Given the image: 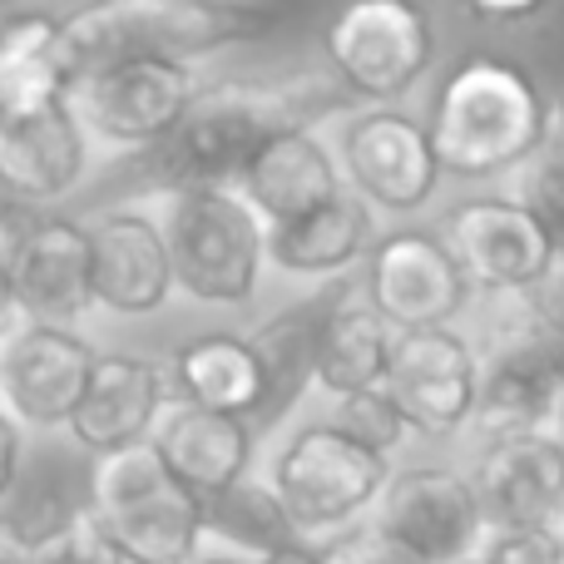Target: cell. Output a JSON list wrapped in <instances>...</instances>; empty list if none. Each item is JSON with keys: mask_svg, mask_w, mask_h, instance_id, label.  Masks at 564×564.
<instances>
[{"mask_svg": "<svg viewBox=\"0 0 564 564\" xmlns=\"http://www.w3.org/2000/svg\"><path fill=\"white\" fill-rule=\"evenodd\" d=\"M441 243L466 288L480 292H535L555 273V243L520 198H470L451 208Z\"/></svg>", "mask_w": 564, "mask_h": 564, "instance_id": "8", "label": "cell"}, {"mask_svg": "<svg viewBox=\"0 0 564 564\" xmlns=\"http://www.w3.org/2000/svg\"><path fill=\"white\" fill-rule=\"evenodd\" d=\"M391 327L381 322V312L371 307L367 288L351 292L337 288L332 297H322V327H317V387H327L332 397H361L377 391L387 381L391 367Z\"/></svg>", "mask_w": 564, "mask_h": 564, "instance_id": "24", "label": "cell"}, {"mask_svg": "<svg viewBox=\"0 0 564 564\" xmlns=\"http://www.w3.org/2000/svg\"><path fill=\"white\" fill-rule=\"evenodd\" d=\"M198 99L194 69L178 59H129L79 79L69 105L109 144H164Z\"/></svg>", "mask_w": 564, "mask_h": 564, "instance_id": "10", "label": "cell"}, {"mask_svg": "<svg viewBox=\"0 0 564 564\" xmlns=\"http://www.w3.org/2000/svg\"><path fill=\"white\" fill-rule=\"evenodd\" d=\"M238 194L248 198V208L268 228H282L307 218L312 208L332 204L341 194V174L337 159L327 154V144L307 124H288L243 164Z\"/></svg>", "mask_w": 564, "mask_h": 564, "instance_id": "18", "label": "cell"}, {"mask_svg": "<svg viewBox=\"0 0 564 564\" xmlns=\"http://www.w3.org/2000/svg\"><path fill=\"white\" fill-rule=\"evenodd\" d=\"M15 470H20V426L0 411V496L15 486Z\"/></svg>", "mask_w": 564, "mask_h": 564, "instance_id": "36", "label": "cell"}, {"mask_svg": "<svg viewBox=\"0 0 564 564\" xmlns=\"http://www.w3.org/2000/svg\"><path fill=\"white\" fill-rule=\"evenodd\" d=\"M174 381L188 406L224 411V416H253L263 411V367L248 337L234 332H208L174 351Z\"/></svg>", "mask_w": 564, "mask_h": 564, "instance_id": "25", "label": "cell"}, {"mask_svg": "<svg viewBox=\"0 0 564 564\" xmlns=\"http://www.w3.org/2000/svg\"><path fill=\"white\" fill-rule=\"evenodd\" d=\"M204 564H234V560H204Z\"/></svg>", "mask_w": 564, "mask_h": 564, "instance_id": "40", "label": "cell"}, {"mask_svg": "<svg viewBox=\"0 0 564 564\" xmlns=\"http://www.w3.org/2000/svg\"><path fill=\"white\" fill-rule=\"evenodd\" d=\"M530 327L540 332V341L550 347V357H555V367L564 377V273L545 278V288H540V312Z\"/></svg>", "mask_w": 564, "mask_h": 564, "instance_id": "33", "label": "cell"}, {"mask_svg": "<svg viewBox=\"0 0 564 564\" xmlns=\"http://www.w3.org/2000/svg\"><path fill=\"white\" fill-rule=\"evenodd\" d=\"M89 253H95V302H105L119 317H144L164 307L174 288V258L169 238L144 214H109L89 228Z\"/></svg>", "mask_w": 564, "mask_h": 564, "instance_id": "20", "label": "cell"}, {"mask_svg": "<svg viewBox=\"0 0 564 564\" xmlns=\"http://www.w3.org/2000/svg\"><path fill=\"white\" fill-rule=\"evenodd\" d=\"M95 347L69 327H25L0 337V411L15 426H69L95 377Z\"/></svg>", "mask_w": 564, "mask_h": 564, "instance_id": "11", "label": "cell"}, {"mask_svg": "<svg viewBox=\"0 0 564 564\" xmlns=\"http://www.w3.org/2000/svg\"><path fill=\"white\" fill-rule=\"evenodd\" d=\"M377 535L401 545L421 564H466L486 540L476 486L441 466L391 476L377 500Z\"/></svg>", "mask_w": 564, "mask_h": 564, "instance_id": "9", "label": "cell"}, {"mask_svg": "<svg viewBox=\"0 0 564 564\" xmlns=\"http://www.w3.org/2000/svg\"><path fill=\"white\" fill-rule=\"evenodd\" d=\"M327 564H421V560L406 555L401 545H391V540L367 535V540H351V545H341Z\"/></svg>", "mask_w": 564, "mask_h": 564, "instance_id": "34", "label": "cell"}, {"mask_svg": "<svg viewBox=\"0 0 564 564\" xmlns=\"http://www.w3.org/2000/svg\"><path fill=\"white\" fill-rule=\"evenodd\" d=\"M15 248H20V228L0 214V312L10 307V268H15Z\"/></svg>", "mask_w": 564, "mask_h": 564, "instance_id": "37", "label": "cell"}, {"mask_svg": "<svg viewBox=\"0 0 564 564\" xmlns=\"http://www.w3.org/2000/svg\"><path fill=\"white\" fill-rule=\"evenodd\" d=\"M0 564H35V555H30V550H20L15 540L0 530Z\"/></svg>", "mask_w": 564, "mask_h": 564, "instance_id": "39", "label": "cell"}, {"mask_svg": "<svg viewBox=\"0 0 564 564\" xmlns=\"http://www.w3.org/2000/svg\"><path fill=\"white\" fill-rule=\"evenodd\" d=\"M169 411V377L144 357H99L95 377L85 387V401L75 406V441L95 456H115V451L144 446L154 441V426Z\"/></svg>", "mask_w": 564, "mask_h": 564, "instance_id": "17", "label": "cell"}, {"mask_svg": "<svg viewBox=\"0 0 564 564\" xmlns=\"http://www.w3.org/2000/svg\"><path fill=\"white\" fill-rule=\"evenodd\" d=\"M387 397L406 416L411 431L426 436H446L460 421L476 416L480 397V361L451 327L436 332H401L391 341V367H387Z\"/></svg>", "mask_w": 564, "mask_h": 564, "instance_id": "13", "label": "cell"}, {"mask_svg": "<svg viewBox=\"0 0 564 564\" xmlns=\"http://www.w3.org/2000/svg\"><path fill=\"white\" fill-rule=\"evenodd\" d=\"M89 516L124 564H188L204 540V500L169 476L154 441L95 460Z\"/></svg>", "mask_w": 564, "mask_h": 564, "instance_id": "3", "label": "cell"}, {"mask_svg": "<svg viewBox=\"0 0 564 564\" xmlns=\"http://www.w3.org/2000/svg\"><path fill=\"white\" fill-rule=\"evenodd\" d=\"M564 401V377L550 357V347L540 341L535 327H525L520 337L500 341V351L490 357V367L480 371V397H476V421L490 441L530 436L540 431V421Z\"/></svg>", "mask_w": 564, "mask_h": 564, "instance_id": "22", "label": "cell"}, {"mask_svg": "<svg viewBox=\"0 0 564 564\" xmlns=\"http://www.w3.org/2000/svg\"><path fill=\"white\" fill-rule=\"evenodd\" d=\"M75 69L65 59V20L15 10L0 20V119L69 105Z\"/></svg>", "mask_w": 564, "mask_h": 564, "instance_id": "23", "label": "cell"}, {"mask_svg": "<svg viewBox=\"0 0 564 564\" xmlns=\"http://www.w3.org/2000/svg\"><path fill=\"white\" fill-rule=\"evenodd\" d=\"M520 204L540 218V228L555 243V273H564V134H550L540 154L525 164Z\"/></svg>", "mask_w": 564, "mask_h": 564, "instance_id": "29", "label": "cell"}, {"mask_svg": "<svg viewBox=\"0 0 564 564\" xmlns=\"http://www.w3.org/2000/svg\"><path fill=\"white\" fill-rule=\"evenodd\" d=\"M466 278H460L451 248L441 243V234L426 228H406L391 234L371 248L367 268V297L381 312L391 332H436L451 327V317L466 302Z\"/></svg>", "mask_w": 564, "mask_h": 564, "instance_id": "12", "label": "cell"}, {"mask_svg": "<svg viewBox=\"0 0 564 564\" xmlns=\"http://www.w3.org/2000/svg\"><path fill=\"white\" fill-rule=\"evenodd\" d=\"M560 446H564V426H560Z\"/></svg>", "mask_w": 564, "mask_h": 564, "instance_id": "41", "label": "cell"}, {"mask_svg": "<svg viewBox=\"0 0 564 564\" xmlns=\"http://www.w3.org/2000/svg\"><path fill=\"white\" fill-rule=\"evenodd\" d=\"M332 426H341L351 441H361V446L381 451V456H391V451L406 441V431H411L406 416L397 411V401L387 397V387L361 391V397H347Z\"/></svg>", "mask_w": 564, "mask_h": 564, "instance_id": "30", "label": "cell"}, {"mask_svg": "<svg viewBox=\"0 0 564 564\" xmlns=\"http://www.w3.org/2000/svg\"><path fill=\"white\" fill-rule=\"evenodd\" d=\"M154 451L169 466V476H174L188 496H198L208 506V500H218L224 490L248 480V466H253V431L238 416L178 401L154 426Z\"/></svg>", "mask_w": 564, "mask_h": 564, "instance_id": "19", "label": "cell"}, {"mask_svg": "<svg viewBox=\"0 0 564 564\" xmlns=\"http://www.w3.org/2000/svg\"><path fill=\"white\" fill-rule=\"evenodd\" d=\"M288 124H302L282 95L253 85H218L198 89V99L188 105L184 124L164 139V174L178 188L194 184H218L228 188V178L243 174V164Z\"/></svg>", "mask_w": 564, "mask_h": 564, "instance_id": "6", "label": "cell"}, {"mask_svg": "<svg viewBox=\"0 0 564 564\" xmlns=\"http://www.w3.org/2000/svg\"><path fill=\"white\" fill-rule=\"evenodd\" d=\"M426 134L441 174L490 178L540 154L550 139V105L516 59L470 55L446 75Z\"/></svg>", "mask_w": 564, "mask_h": 564, "instance_id": "1", "label": "cell"}, {"mask_svg": "<svg viewBox=\"0 0 564 564\" xmlns=\"http://www.w3.org/2000/svg\"><path fill=\"white\" fill-rule=\"evenodd\" d=\"M10 307L40 327H65L95 307V253L89 228L69 218H40L20 234L10 268Z\"/></svg>", "mask_w": 564, "mask_h": 564, "instance_id": "15", "label": "cell"}, {"mask_svg": "<svg viewBox=\"0 0 564 564\" xmlns=\"http://www.w3.org/2000/svg\"><path fill=\"white\" fill-rule=\"evenodd\" d=\"M164 238L174 258V288H184L188 297L218 302V307L253 297L268 258V224L248 208L238 188H174Z\"/></svg>", "mask_w": 564, "mask_h": 564, "instance_id": "4", "label": "cell"}, {"mask_svg": "<svg viewBox=\"0 0 564 564\" xmlns=\"http://www.w3.org/2000/svg\"><path fill=\"white\" fill-rule=\"evenodd\" d=\"M367 248H371V208L351 188H341L332 204L312 208L297 224L268 228V258H273L282 273H297V278L341 273Z\"/></svg>", "mask_w": 564, "mask_h": 564, "instance_id": "26", "label": "cell"}, {"mask_svg": "<svg viewBox=\"0 0 564 564\" xmlns=\"http://www.w3.org/2000/svg\"><path fill=\"white\" fill-rule=\"evenodd\" d=\"M387 486H391L387 456L351 441L341 426L297 431L273 466V490L297 535L347 525L371 500H381Z\"/></svg>", "mask_w": 564, "mask_h": 564, "instance_id": "5", "label": "cell"}, {"mask_svg": "<svg viewBox=\"0 0 564 564\" xmlns=\"http://www.w3.org/2000/svg\"><path fill=\"white\" fill-rule=\"evenodd\" d=\"M480 564H564V540L555 530H490Z\"/></svg>", "mask_w": 564, "mask_h": 564, "instance_id": "32", "label": "cell"}, {"mask_svg": "<svg viewBox=\"0 0 564 564\" xmlns=\"http://www.w3.org/2000/svg\"><path fill=\"white\" fill-rule=\"evenodd\" d=\"M540 0H506V6H496V0H476V6H470V15L476 20H490V25H510V20H535L540 15Z\"/></svg>", "mask_w": 564, "mask_h": 564, "instance_id": "35", "label": "cell"}, {"mask_svg": "<svg viewBox=\"0 0 564 564\" xmlns=\"http://www.w3.org/2000/svg\"><path fill=\"white\" fill-rule=\"evenodd\" d=\"M204 535L228 540L234 550H248V555H258V560L297 545V530H292L278 490L258 486V480H243V486L224 490L218 500H208L204 506Z\"/></svg>", "mask_w": 564, "mask_h": 564, "instance_id": "28", "label": "cell"}, {"mask_svg": "<svg viewBox=\"0 0 564 564\" xmlns=\"http://www.w3.org/2000/svg\"><path fill=\"white\" fill-rule=\"evenodd\" d=\"M341 164L361 204H377L387 214H411L441 184L426 124L401 109H367L351 119L341 134Z\"/></svg>", "mask_w": 564, "mask_h": 564, "instance_id": "14", "label": "cell"}, {"mask_svg": "<svg viewBox=\"0 0 564 564\" xmlns=\"http://www.w3.org/2000/svg\"><path fill=\"white\" fill-rule=\"evenodd\" d=\"M466 564H480V560H466Z\"/></svg>", "mask_w": 564, "mask_h": 564, "instance_id": "42", "label": "cell"}, {"mask_svg": "<svg viewBox=\"0 0 564 564\" xmlns=\"http://www.w3.org/2000/svg\"><path fill=\"white\" fill-rule=\"evenodd\" d=\"M30 555H35V564H124V555L109 545V535L99 530V520L89 516V510H75V516H69L45 545L30 550Z\"/></svg>", "mask_w": 564, "mask_h": 564, "instance_id": "31", "label": "cell"}, {"mask_svg": "<svg viewBox=\"0 0 564 564\" xmlns=\"http://www.w3.org/2000/svg\"><path fill=\"white\" fill-rule=\"evenodd\" d=\"M436 55L431 20L406 0H357L327 25V59L347 89L397 99L426 75Z\"/></svg>", "mask_w": 564, "mask_h": 564, "instance_id": "7", "label": "cell"}, {"mask_svg": "<svg viewBox=\"0 0 564 564\" xmlns=\"http://www.w3.org/2000/svg\"><path fill=\"white\" fill-rule=\"evenodd\" d=\"M258 564H327V555H317V550H307V545L297 540V545L278 550V555H268V560H258Z\"/></svg>", "mask_w": 564, "mask_h": 564, "instance_id": "38", "label": "cell"}, {"mask_svg": "<svg viewBox=\"0 0 564 564\" xmlns=\"http://www.w3.org/2000/svg\"><path fill=\"white\" fill-rule=\"evenodd\" d=\"M476 500L486 530H550L564 510V446L560 436L490 441L476 466Z\"/></svg>", "mask_w": 564, "mask_h": 564, "instance_id": "16", "label": "cell"}, {"mask_svg": "<svg viewBox=\"0 0 564 564\" xmlns=\"http://www.w3.org/2000/svg\"><path fill=\"white\" fill-rule=\"evenodd\" d=\"M85 174V124L75 105L0 119V188L25 204L69 194Z\"/></svg>", "mask_w": 564, "mask_h": 564, "instance_id": "21", "label": "cell"}, {"mask_svg": "<svg viewBox=\"0 0 564 564\" xmlns=\"http://www.w3.org/2000/svg\"><path fill=\"white\" fill-rule=\"evenodd\" d=\"M282 15L263 0H115L65 20V59L75 85L129 59H188L258 35Z\"/></svg>", "mask_w": 564, "mask_h": 564, "instance_id": "2", "label": "cell"}, {"mask_svg": "<svg viewBox=\"0 0 564 564\" xmlns=\"http://www.w3.org/2000/svg\"><path fill=\"white\" fill-rule=\"evenodd\" d=\"M317 327H322V297L297 302V307L278 312L273 322L253 332V351L263 367V416L278 421L292 401L307 391V381H317Z\"/></svg>", "mask_w": 564, "mask_h": 564, "instance_id": "27", "label": "cell"}]
</instances>
